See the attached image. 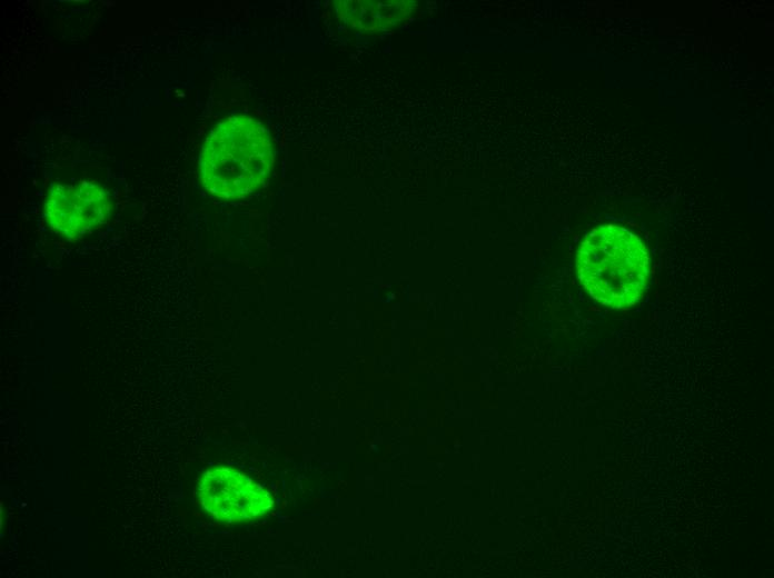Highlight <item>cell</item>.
Returning <instances> with one entry per match:
<instances>
[{
	"mask_svg": "<svg viewBox=\"0 0 774 578\" xmlns=\"http://www.w3.org/2000/svg\"><path fill=\"white\" fill-rule=\"evenodd\" d=\"M272 163L265 128L246 116L221 121L206 139L199 159L200 179L220 198H239L264 185Z\"/></svg>",
	"mask_w": 774,
	"mask_h": 578,
	"instance_id": "cell-1",
	"label": "cell"
},
{
	"mask_svg": "<svg viewBox=\"0 0 774 578\" xmlns=\"http://www.w3.org/2000/svg\"><path fill=\"white\" fill-rule=\"evenodd\" d=\"M577 273L588 293L603 305H634L648 279V255L639 239L624 228L607 225L582 242Z\"/></svg>",
	"mask_w": 774,
	"mask_h": 578,
	"instance_id": "cell-2",
	"label": "cell"
},
{
	"mask_svg": "<svg viewBox=\"0 0 774 578\" xmlns=\"http://www.w3.org/2000/svg\"><path fill=\"white\" fill-rule=\"evenodd\" d=\"M198 498L210 515L227 522L261 517L274 505L262 486L227 467L205 472L198 486Z\"/></svg>",
	"mask_w": 774,
	"mask_h": 578,
	"instance_id": "cell-3",
	"label": "cell"
},
{
	"mask_svg": "<svg viewBox=\"0 0 774 578\" xmlns=\"http://www.w3.org/2000/svg\"><path fill=\"white\" fill-rule=\"evenodd\" d=\"M109 208L107 192L97 183L57 185L46 202V217L56 232L76 239L103 223Z\"/></svg>",
	"mask_w": 774,
	"mask_h": 578,
	"instance_id": "cell-4",
	"label": "cell"
},
{
	"mask_svg": "<svg viewBox=\"0 0 774 578\" xmlns=\"http://www.w3.org/2000/svg\"><path fill=\"white\" fill-rule=\"evenodd\" d=\"M404 2H338L339 16L349 24L376 27L391 23L406 14Z\"/></svg>",
	"mask_w": 774,
	"mask_h": 578,
	"instance_id": "cell-5",
	"label": "cell"
}]
</instances>
